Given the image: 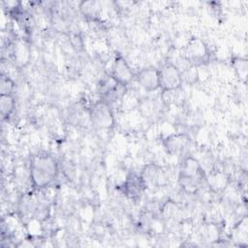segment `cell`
Wrapping results in <instances>:
<instances>
[{"label":"cell","instance_id":"1","mask_svg":"<svg viewBox=\"0 0 248 248\" xmlns=\"http://www.w3.org/2000/svg\"><path fill=\"white\" fill-rule=\"evenodd\" d=\"M29 173L32 186L36 189H45L57 179L59 165L50 154H35L30 158Z\"/></svg>","mask_w":248,"mask_h":248},{"label":"cell","instance_id":"2","mask_svg":"<svg viewBox=\"0 0 248 248\" xmlns=\"http://www.w3.org/2000/svg\"><path fill=\"white\" fill-rule=\"evenodd\" d=\"M205 173L202 165L194 157H186L180 167L178 183L187 194H196L205 179Z\"/></svg>","mask_w":248,"mask_h":248},{"label":"cell","instance_id":"3","mask_svg":"<svg viewBox=\"0 0 248 248\" xmlns=\"http://www.w3.org/2000/svg\"><path fill=\"white\" fill-rule=\"evenodd\" d=\"M88 115L91 123L98 129L110 130L114 127L115 118L111 107L101 99L89 108Z\"/></svg>","mask_w":248,"mask_h":248},{"label":"cell","instance_id":"4","mask_svg":"<svg viewBox=\"0 0 248 248\" xmlns=\"http://www.w3.org/2000/svg\"><path fill=\"white\" fill-rule=\"evenodd\" d=\"M184 57L192 66H201L209 61L210 51L202 39L193 37L184 48Z\"/></svg>","mask_w":248,"mask_h":248},{"label":"cell","instance_id":"5","mask_svg":"<svg viewBox=\"0 0 248 248\" xmlns=\"http://www.w3.org/2000/svg\"><path fill=\"white\" fill-rule=\"evenodd\" d=\"M183 82L182 73L173 63H166L159 69V88L162 92L177 90Z\"/></svg>","mask_w":248,"mask_h":248},{"label":"cell","instance_id":"6","mask_svg":"<svg viewBox=\"0 0 248 248\" xmlns=\"http://www.w3.org/2000/svg\"><path fill=\"white\" fill-rule=\"evenodd\" d=\"M147 189L146 183L140 173L130 172L127 174L125 180L121 185L122 193L134 202H138L142 197L143 193Z\"/></svg>","mask_w":248,"mask_h":248},{"label":"cell","instance_id":"7","mask_svg":"<svg viewBox=\"0 0 248 248\" xmlns=\"http://www.w3.org/2000/svg\"><path fill=\"white\" fill-rule=\"evenodd\" d=\"M110 76L119 85L123 87H127L136 78L127 60L119 53L115 54Z\"/></svg>","mask_w":248,"mask_h":248},{"label":"cell","instance_id":"8","mask_svg":"<svg viewBox=\"0 0 248 248\" xmlns=\"http://www.w3.org/2000/svg\"><path fill=\"white\" fill-rule=\"evenodd\" d=\"M139 84L147 92H153L159 89V69L153 66L142 68L136 75Z\"/></svg>","mask_w":248,"mask_h":248},{"label":"cell","instance_id":"9","mask_svg":"<svg viewBox=\"0 0 248 248\" xmlns=\"http://www.w3.org/2000/svg\"><path fill=\"white\" fill-rule=\"evenodd\" d=\"M188 142L189 139L184 134H172L163 140L166 150L170 154H176L183 151L188 145Z\"/></svg>","mask_w":248,"mask_h":248},{"label":"cell","instance_id":"10","mask_svg":"<svg viewBox=\"0 0 248 248\" xmlns=\"http://www.w3.org/2000/svg\"><path fill=\"white\" fill-rule=\"evenodd\" d=\"M13 56H14L15 62H16L18 66L23 67L29 61L30 52H29L28 46L24 42L19 40L15 42L13 46Z\"/></svg>","mask_w":248,"mask_h":248},{"label":"cell","instance_id":"11","mask_svg":"<svg viewBox=\"0 0 248 248\" xmlns=\"http://www.w3.org/2000/svg\"><path fill=\"white\" fill-rule=\"evenodd\" d=\"M16 108L14 95H0V113L3 120H8Z\"/></svg>","mask_w":248,"mask_h":248},{"label":"cell","instance_id":"12","mask_svg":"<svg viewBox=\"0 0 248 248\" xmlns=\"http://www.w3.org/2000/svg\"><path fill=\"white\" fill-rule=\"evenodd\" d=\"M205 179L207 180L209 187L215 192L224 190L228 185V178L220 171L210 173L207 177H205Z\"/></svg>","mask_w":248,"mask_h":248},{"label":"cell","instance_id":"13","mask_svg":"<svg viewBox=\"0 0 248 248\" xmlns=\"http://www.w3.org/2000/svg\"><path fill=\"white\" fill-rule=\"evenodd\" d=\"M232 66L234 69V72L238 78L245 82L247 78L248 70L247 59L243 57H233V59H232Z\"/></svg>","mask_w":248,"mask_h":248},{"label":"cell","instance_id":"14","mask_svg":"<svg viewBox=\"0 0 248 248\" xmlns=\"http://www.w3.org/2000/svg\"><path fill=\"white\" fill-rule=\"evenodd\" d=\"M16 89L15 81L6 74L0 76V95H14Z\"/></svg>","mask_w":248,"mask_h":248},{"label":"cell","instance_id":"15","mask_svg":"<svg viewBox=\"0 0 248 248\" xmlns=\"http://www.w3.org/2000/svg\"><path fill=\"white\" fill-rule=\"evenodd\" d=\"M142 178L144 179L146 186H154L155 183H157L158 181V170L156 166H146L144 168V170H142V172L140 173Z\"/></svg>","mask_w":248,"mask_h":248}]
</instances>
